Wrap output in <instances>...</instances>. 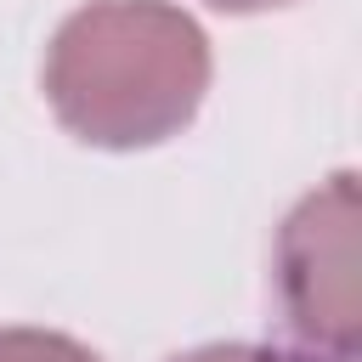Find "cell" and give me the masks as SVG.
I'll return each mask as SVG.
<instances>
[{
  "label": "cell",
  "mask_w": 362,
  "mask_h": 362,
  "mask_svg": "<svg viewBox=\"0 0 362 362\" xmlns=\"http://www.w3.org/2000/svg\"><path fill=\"white\" fill-rule=\"evenodd\" d=\"M209 90L204 28L164 0H90L45 51V102L90 147H153Z\"/></svg>",
  "instance_id": "cell-1"
},
{
  "label": "cell",
  "mask_w": 362,
  "mask_h": 362,
  "mask_svg": "<svg viewBox=\"0 0 362 362\" xmlns=\"http://www.w3.org/2000/svg\"><path fill=\"white\" fill-rule=\"evenodd\" d=\"M170 362H294V356H277V351H260V345H204V351L170 356Z\"/></svg>",
  "instance_id": "cell-4"
},
{
  "label": "cell",
  "mask_w": 362,
  "mask_h": 362,
  "mask_svg": "<svg viewBox=\"0 0 362 362\" xmlns=\"http://www.w3.org/2000/svg\"><path fill=\"white\" fill-rule=\"evenodd\" d=\"M0 362H102L96 351L74 345L68 334L45 328H0Z\"/></svg>",
  "instance_id": "cell-3"
},
{
  "label": "cell",
  "mask_w": 362,
  "mask_h": 362,
  "mask_svg": "<svg viewBox=\"0 0 362 362\" xmlns=\"http://www.w3.org/2000/svg\"><path fill=\"white\" fill-rule=\"evenodd\" d=\"M221 11H266V6H288V0H209Z\"/></svg>",
  "instance_id": "cell-5"
},
{
  "label": "cell",
  "mask_w": 362,
  "mask_h": 362,
  "mask_svg": "<svg viewBox=\"0 0 362 362\" xmlns=\"http://www.w3.org/2000/svg\"><path fill=\"white\" fill-rule=\"evenodd\" d=\"M277 294L294 339L311 362H356L362 305H356V175L339 170L277 232Z\"/></svg>",
  "instance_id": "cell-2"
}]
</instances>
